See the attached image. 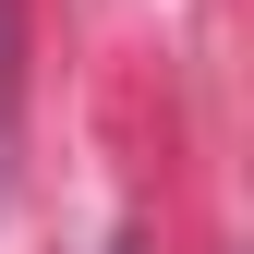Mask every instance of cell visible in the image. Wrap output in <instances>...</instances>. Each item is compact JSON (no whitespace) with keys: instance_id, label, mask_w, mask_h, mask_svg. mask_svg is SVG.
I'll use <instances>...</instances> for the list:
<instances>
[{"instance_id":"1","label":"cell","mask_w":254,"mask_h":254,"mask_svg":"<svg viewBox=\"0 0 254 254\" xmlns=\"http://www.w3.org/2000/svg\"><path fill=\"white\" fill-rule=\"evenodd\" d=\"M12 97H24V12L0 0V145H12Z\"/></svg>"}]
</instances>
